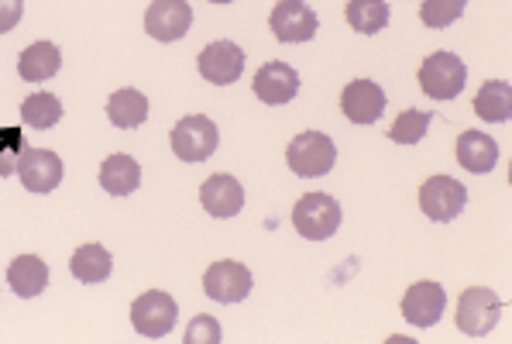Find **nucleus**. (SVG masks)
<instances>
[{"label":"nucleus","instance_id":"nucleus-11","mask_svg":"<svg viewBox=\"0 0 512 344\" xmlns=\"http://www.w3.org/2000/svg\"><path fill=\"white\" fill-rule=\"evenodd\" d=\"M196 66H200L203 80L214 83V86L238 83L241 73H244V52H241V45H234V42H227V38H220V42H210L207 49L200 52Z\"/></svg>","mask_w":512,"mask_h":344},{"label":"nucleus","instance_id":"nucleus-23","mask_svg":"<svg viewBox=\"0 0 512 344\" xmlns=\"http://www.w3.org/2000/svg\"><path fill=\"white\" fill-rule=\"evenodd\" d=\"M475 114L485 124H502L512 117V86L506 80H488L475 93Z\"/></svg>","mask_w":512,"mask_h":344},{"label":"nucleus","instance_id":"nucleus-15","mask_svg":"<svg viewBox=\"0 0 512 344\" xmlns=\"http://www.w3.org/2000/svg\"><path fill=\"white\" fill-rule=\"evenodd\" d=\"M341 111L351 124H375L385 111V90L372 80H354L341 93Z\"/></svg>","mask_w":512,"mask_h":344},{"label":"nucleus","instance_id":"nucleus-12","mask_svg":"<svg viewBox=\"0 0 512 344\" xmlns=\"http://www.w3.org/2000/svg\"><path fill=\"white\" fill-rule=\"evenodd\" d=\"M193 28V7L186 0H152L145 14V31L155 42H179Z\"/></svg>","mask_w":512,"mask_h":344},{"label":"nucleus","instance_id":"nucleus-17","mask_svg":"<svg viewBox=\"0 0 512 344\" xmlns=\"http://www.w3.org/2000/svg\"><path fill=\"white\" fill-rule=\"evenodd\" d=\"M454 155H458V166L475 172V176H485V172L495 169L499 162V145L495 138H488L485 131H461L458 145H454Z\"/></svg>","mask_w":512,"mask_h":344},{"label":"nucleus","instance_id":"nucleus-27","mask_svg":"<svg viewBox=\"0 0 512 344\" xmlns=\"http://www.w3.org/2000/svg\"><path fill=\"white\" fill-rule=\"evenodd\" d=\"M464 7H468V0H423L420 7V21L427 28H451L454 21L464 14Z\"/></svg>","mask_w":512,"mask_h":344},{"label":"nucleus","instance_id":"nucleus-26","mask_svg":"<svg viewBox=\"0 0 512 344\" xmlns=\"http://www.w3.org/2000/svg\"><path fill=\"white\" fill-rule=\"evenodd\" d=\"M433 114L430 111H403L392 121L389 128V138L396 145H416L420 138H427V128H430Z\"/></svg>","mask_w":512,"mask_h":344},{"label":"nucleus","instance_id":"nucleus-4","mask_svg":"<svg viewBox=\"0 0 512 344\" xmlns=\"http://www.w3.org/2000/svg\"><path fill=\"white\" fill-rule=\"evenodd\" d=\"M468 83V66L454 52H433L420 66V90L430 100H454Z\"/></svg>","mask_w":512,"mask_h":344},{"label":"nucleus","instance_id":"nucleus-29","mask_svg":"<svg viewBox=\"0 0 512 344\" xmlns=\"http://www.w3.org/2000/svg\"><path fill=\"white\" fill-rule=\"evenodd\" d=\"M21 131L18 128H4L0 131V176H11L18 169V155H21Z\"/></svg>","mask_w":512,"mask_h":344},{"label":"nucleus","instance_id":"nucleus-6","mask_svg":"<svg viewBox=\"0 0 512 344\" xmlns=\"http://www.w3.org/2000/svg\"><path fill=\"white\" fill-rule=\"evenodd\" d=\"M176 320H179V303L169 293H162V289H148V293H141L131 303V324H135L141 338H152V341L165 338L176 327Z\"/></svg>","mask_w":512,"mask_h":344},{"label":"nucleus","instance_id":"nucleus-31","mask_svg":"<svg viewBox=\"0 0 512 344\" xmlns=\"http://www.w3.org/2000/svg\"><path fill=\"white\" fill-rule=\"evenodd\" d=\"M210 4H231V0H210Z\"/></svg>","mask_w":512,"mask_h":344},{"label":"nucleus","instance_id":"nucleus-19","mask_svg":"<svg viewBox=\"0 0 512 344\" xmlns=\"http://www.w3.org/2000/svg\"><path fill=\"white\" fill-rule=\"evenodd\" d=\"M107 117L114 128H141L148 121V97L138 93L135 86H124V90H114L107 100Z\"/></svg>","mask_w":512,"mask_h":344},{"label":"nucleus","instance_id":"nucleus-14","mask_svg":"<svg viewBox=\"0 0 512 344\" xmlns=\"http://www.w3.org/2000/svg\"><path fill=\"white\" fill-rule=\"evenodd\" d=\"M251 90H255V97L262 104L282 107L299 93V73L293 66H286V62H265L255 73V80H251Z\"/></svg>","mask_w":512,"mask_h":344},{"label":"nucleus","instance_id":"nucleus-18","mask_svg":"<svg viewBox=\"0 0 512 344\" xmlns=\"http://www.w3.org/2000/svg\"><path fill=\"white\" fill-rule=\"evenodd\" d=\"M7 283L21 300H35V296H42L49 289V265L38 255H18L7 265Z\"/></svg>","mask_w":512,"mask_h":344},{"label":"nucleus","instance_id":"nucleus-10","mask_svg":"<svg viewBox=\"0 0 512 344\" xmlns=\"http://www.w3.org/2000/svg\"><path fill=\"white\" fill-rule=\"evenodd\" d=\"M28 193H52L62 183V159L49 148H21L18 169Z\"/></svg>","mask_w":512,"mask_h":344},{"label":"nucleus","instance_id":"nucleus-3","mask_svg":"<svg viewBox=\"0 0 512 344\" xmlns=\"http://www.w3.org/2000/svg\"><path fill=\"white\" fill-rule=\"evenodd\" d=\"M502 317V300L485 286H471L461 293L458 300V314H454V324L464 338H485L488 331H495Z\"/></svg>","mask_w":512,"mask_h":344},{"label":"nucleus","instance_id":"nucleus-30","mask_svg":"<svg viewBox=\"0 0 512 344\" xmlns=\"http://www.w3.org/2000/svg\"><path fill=\"white\" fill-rule=\"evenodd\" d=\"M21 14H25V4H21V0H0V35L18 28Z\"/></svg>","mask_w":512,"mask_h":344},{"label":"nucleus","instance_id":"nucleus-2","mask_svg":"<svg viewBox=\"0 0 512 344\" xmlns=\"http://www.w3.org/2000/svg\"><path fill=\"white\" fill-rule=\"evenodd\" d=\"M286 162L296 176L303 179H320L334 169L337 162V145L334 138H327L324 131H303L296 135L286 148Z\"/></svg>","mask_w":512,"mask_h":344},{"label":"nucleus","instance_id":"nucleus-24","mask_svg":"<svg viewBox=\"0 0 512 344\" xmlns=\"http://www.w3.org/2000/svg\"><path fill=\"white\" fill-rule=\"evenodd\" d=\"M344 18L361 35H378V31L389 25V4L385 0H348Z\"/></svg>","mask_w":512,"mask_h":344},{"label":"nucleus","instance_id":"nucleus-9","mask_svg":"<svg viewBox=\"0 0 512 344\" xmlns=\"http://www.w3.org/2000/svg\"><path fill=\"white\" fill-rule=\"evenodd\" d=\"M269 28L282 45H299L317 35L320 21L313 14V7L303 4V0H279L269 18Z\"/></svg>","mask_w":512,"mask_h":344},{"label":"nucleus","instance_id":"nucleus-8","mask_svg":"<svg viewBox=\"0 0 512 344\" xmlns=\"http://www.w3.org/2000/svg\"><path fill=\"white\" fill-rule=\"evenodd\" d=\"M251 286H255V279H251L248 265L234 262V258L214 262L207 269V276H203V293H207L210 300H217V303H241V300H248Z\"/></svg>","mask_w":512,"mask_h":344},{"label":"nucleus","instance_id":"nucleus-21","mask_svg":"<svg viewBox=\"0 0 512 344\" xmlns=\"http://www.w3.org/2000/svg\"><path fill=\"white\" fill-rule=\"evenodd\" d=\"M59 66H62V52L55 49L52 42L28 45V49L21 52V59H18V73H21V80H28V83L52 80V76L59 73Z\"/></svg>","mask_w":512,"mask_h":344},{"label":"nucleus","instance_id":"nucleus-1","mask_svg":"<svg viewBox=\"0 0 512 344\" xmlns=\"http://www.w3.org/2000/svg\"><path fill=\"white\" fill-rule=\"evenodd\" d=\"M293 228L306 241H327L341 228V203L330 193H303L293 207Z\"/></svg>","mask_w":512,"mask_h":344},{"label":"nucleus","instance_id":"nucleus-28","mask_svg":"<svg viewBox=\"0 0 512 344\" xmlns=\"http://www.w3.org/2000/svg\"><path fill=\"white\" fill-rule=\"evenodd\" d=\"M186 344H220L224 341V331H220V324L210 314H196L189 320L186 327Z\"/></svg>","mask_w":512,"mask_h":344},{"label":"nucleus","instance_id":"nucleus-7","mask_svg":"<svg viewBox=\"0 0 512 344\" xmlns=\"http://www.w3.org/2000/svg\"><path fill=\"white\" fill-rule=\"evenodd\" d=\"M468 203V190L454 176H430L420 186V210L437 224H447L464 210Z\"/></svg>","mask_w":512,"mask_h":344},{"label":"nucleus","instance_id":"nucleus-22","mask_svg":"<svg viewBox=\"0 0 512 344\" xmlns=\"http://www.w3.org/2000/svg\"><path fill=\"white\" fill-rule=\"evenodd\" d=\"M69 272H73L80 283H104L110 279V272H114V258L104 245H80L69 258Z\"/></svg>","mask_w":512,"mask_h":344},{"label":"nucleus","instance_id":"nucleus-20","mask_svg":"<svg viewBox=\"0 0 512 344\" xmlns=\"http://www.w3.org/2000/svg\"><path fill=\"white\" fill-rule=\"evenodd\" d=\"M141 183V166L131 155H107L104 166H100V186L110 197H128L135 193Z\"/></svg>","mask_w":512,"mask_h":344},{"label":"nucleus","instance_id":"nucleus-5","mask_svg":"<svg viewBox=\"0 0 512 344\" xmlns=\"http://www.w3.org/2000/svg\"><path fill=\"white\" fill-rule=\"evenodd\" d=\"M169 142H172V152H176V159H183V162H207L210 155L217 152L220 135H217V124L210 121L207 114H189V117H183V121L176 124V128H172Z\"/></svg>","mask_w":512,"mask_h":344},{"label":"nucleus","instance_id":"nucleus-16","mask_svg":"<svg viewBox=\"0 0 512 344\" xmlns=\"http://www.w3.org/2000/svg\"><path fill=\"white\" fill-rule=\"evenodd\" d=\"M200 203H203V210H207V214H214V217L224 221V217L241 214L244 190H241V183L234 176L217 172V176H210L207 183L200 186Z\"/></svg>","mask_w":512,"mask_h":344},{"label":"nucleus","instance_id":"nucleus-25","mask_svg":"<svg viewBox=\"0 0 512 344\" xmlns=\"http://www.w3.org/2000/svg\"><path fill=\"white\" fill-rule=\"evenodd\" d=\"M21 117H25L28 128L49 131L62 121V100L55 97V93L38 90V93H31V97H25V104H21Z\"/></svg>","mask_w":512,"mask_h":344},{"label":"nucleus","instance_id":"nucleus-13","mask_svg":"<svg viewBox=\"0 0 512 344\" xmlns=\"http://www.w3.org/2000/svg\"><path fill=\"white\" fill-rule=\"evenodd\" d=\"M444 307H447L444 286L430 283V279H420V283H413V286L406 289V296H403V317H406V324H413V327L440 324V317H444Z\"/></svg>","mask_w":512,"mask_h":344}]
</instances>
